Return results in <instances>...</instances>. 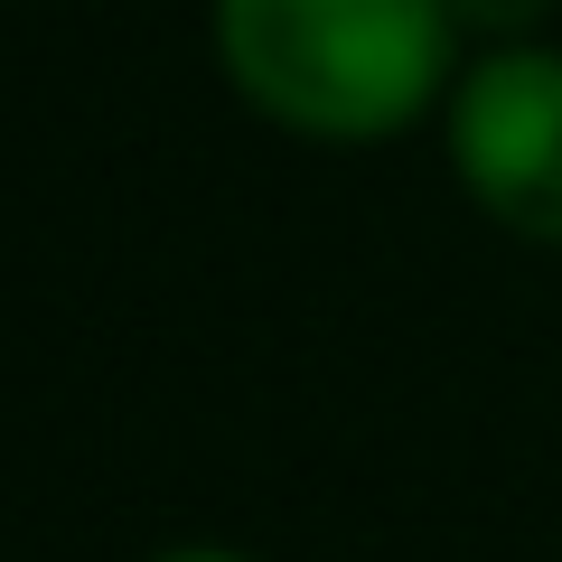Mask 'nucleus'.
I'll return each instance as SVG.
<instances>
[{"mask_svg": "<svg viewBox=\"0 0 562 562\" xmlns=\"http://www.w3.org/2000/svg\"><path fill=\"white\" fill-rule=\"evenodd\" d=\"M206 57L262 132L394 150L441 122L469 38L450 0H206Z\"/></svg>", "mask_w": 562, "mask_h": 562, "instance_id": "f257e3e1", "label": "nucleus"}, {"mask_svg": "<svg viewBox=\"0 0 562 562\" xmlns=\"http://www.w3.org/2000/svg\"><path fill=\"white\" fill-rule=\"evenodd\" d=\"M441 169L487 235L562 254V38L469 47L441 122Z\"/></svg>", "mask_w": 562, "mask_h": 562, "instance_id": "f03ea898", "label": "nucleus"}, {"mask_svg": "<svg viewBox=\"0 0 562 562\" xmlns=\"http://www.w3.org/2000/svg\"><path fill=\"white\" fill-rule=\"evenodd\" d=\"M469 47H525V38H553L562 0H450Z\"/></svg>", "mask_w": 562, "mask_h": 562, "instance_id": "7ed1b4c3", "label": "nucleus"}, {"mask_svg": "<svg viewBox=\"0 0 562 562\" xmlns=\"http://www.w3.org/2000/svg\"><path fill=\"white\" fill-rule=\"evenodd\" d=\"M132 562H262L254 543H225V535H179V543H150Z\"/></svg>", "mask_w": 562, "mask_h": 562, "instance_id": "20e7f679", "label": "nucleus"}]
</instances>
